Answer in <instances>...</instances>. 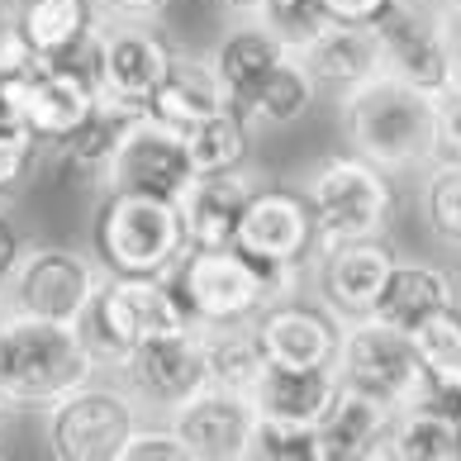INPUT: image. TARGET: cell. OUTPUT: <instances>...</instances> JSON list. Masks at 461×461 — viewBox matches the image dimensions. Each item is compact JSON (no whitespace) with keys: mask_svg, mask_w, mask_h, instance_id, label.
Instances as JSON below:
<instances>
[{"mask_svg":"<svg viewBox=\"0 0 461 461\" xmlns=\"http://www.w3.org/2000/svg\"><path fill=\"white\" fill-rule=\"evenodd\" d=\"M100 14H124V20H158L167 0H95Z\"/></svg>","mask_w":461,"mask_h":461,"instance_id":"ab89813d","label":"cell"},{"mask_svg":"<svg viewBox=\"0 0 461 461\" xmlns=\"http://www.w3.org/2000/svg\"><path fill=\"white\" fill-rule=\"evenodd\" d=\"M419 214L442 248L461 252V162L456 158H433L419 181Z\"/></svg>","mask_w":461,"mask_h":461,"instance_id":"1f68e13d","label":"cell"},{"mask_svg":"<svg viewBox=\"0 0 461 461\" xmlns=\"http://www.w3.org/2000/svg\"><path fill=\"white\" fill-rule=\"evenodd\" d=\"M304 204L314 219V252H323L381 233L395 210V191H390V172L366 162L362 152H333L304 181Z\"/></svg>","mask_w":461,"mask_h":461,"instance_id":"5b68a950","label":"cell"},{"mask_svg":"<svg viewBox=\"0 0 461 461\" xmlns=\"http://www.w3.org/2000/svg\"><path fill=\"white\" fill-rule=\"evenodd\" d=\"M181 210L167 195L105 191L91 219V258L105 276H172L185 258Z\"/></svg>","mask_w":461,"mask_h":461,"instance_id":"7a4b0ae2","label":"cell"},{"mask_svg":"<svg viewBox=\"0 0 461 461\" xmlns=\"http://www.w3.org/2000/svg\"><path fill=\"white\" fill-rule=\"evenodd\" d=\"M10 20L29 58L91 62V39L100 24L95 0H14Z\"/></svg>","mask_w":461,"mask_h":461,"instance_id":"ffe728a7","label":"cell"},{"mask_svg":"<svg viewBox=\"0 0 461 461\" xmlns=\"http://www.w3.org/2000/svg\"><path fill=\"white\" fill-rule=\"evenodd\" d=\"M438 158L461 162V81L438 95Z\"/></svg>","mask_w":461,"mask_h":461,"instance_id":"d590c367","label":"cell"},{"mask_svg":"<svg viewBox=\"0 0 461 461\" xmlns=\"http://www.w3.org/2000/svg\"><path fill=\"white\" fill-rule=\"evenodd\" d=\"M200 348H204L210 385L238 390V395H252V390H258L267 352H262V338H258L252 323H219V329H200Z\"/></svg>","mask_w":461,"mask_h":461,"instance_id":"4316f807","label":"cell"},{"mask_svg":"<svg viewBox=\"0 0 461 461\" xmlns=\"http://www.w3.org/2000/svg\"><path fill=\"white\" fill-rule=\"evenodd\" d=\"M191 176L195 172H191V158H185L181 133H172V129H162L158 119L139 114L124 129V139H119L100 191H148V195L176 200Z\"/></svg>","mask_w":461,"mask_h":461,"instance_id":"9a60e30c","label":"cell"},{"mask_svg":"<svg viewBox=\"0 0 461 461\" xmlns=\"http://www.w3.org/2000/svg\"><path fill=\"white\" fill-rule=\"evenodd\" d=\"M409 338H414L429 395L442 400V404H456L461 400V304L423 319Z\"/></svg>","mask_w":461,"mask_h":461,"instance_id":"f1b7e54d","label":"cell"},{"mask_svg":"<svg viewBox=\"0 0 461 461\" xmlns=\"http://www.w3.org/2000/svg\"><path fill=\"white\" fill-rule=\"evenodd\" d=\"M395 267V252L390 243L375 238H352V243H338V248H323L314 252V290H319V304L329 310L333 319H366L375 310V295Z\"/></svg>","mask_w":461,"mask_h":461,"instance_id":"2e32d148","label":"cell"},{"mask_svg":"<svg viewBox=\"0 0 461 461\" xmlns=\"http://www.w3.org/2000/svg\"><path fill=\"white\" fill-rule=\"evenodd\" d=\"M10 14H14V0H0V24H10Z\"/></svg>","mask_w":461,"mask_h":461,"instance_id":"7bdbcfd3","label":"cell"},{"mask_svg":"<svg viewBox=\"0 0 461 461\" xmlns=\"http://www.w3.org/2000/svg\"><path fill=\"white\" fill-rule=\"evenodd\" d=\"M338 366H262V381L252 390V404L267 419H290V423H319V414L338 395Z\"/></svg>","mask_w":461,"mask_h":461,"instance_id":"d4e9b609","label":"cell"},{"mask_svg":"<svg viewBox=\"0 0 461 461\" xmlns=\"http://www.w3.org/2000/svg\"><path fill=\"white\" fill-rule=\"evenodd\" d=\"M285 53H290V48L271 33V24H262V20H233V29H224V33H219V43L210 48L204 67H210V77H214L219 95H224V105L252 119V100H258L262 81L271 77V67H276Z\"/></svg>","mask_w":461,"mask_h":461,"instance_id":"ac0fdd59","label":"cell"},{"mask_svg":"<svg viewBox=\"0 0 461 461\" xmlns=\"http://www.w3.org/2000/svg\"><path fill=\"white\" fill-rule=\"evenodd\" d=\"M252 329L262 338L267 362L276 366H333L338 343H343V319H333L323 304H310L300 295L271 300L252 319Z\"/></svg>","mask_w":461,"mask_h":461,"instance_id":"e0dca14e","label":"cell"},{"mask_svg":"<svg viewBox=\"0 0 461 461\" xmlns=\"http://www.w3.org/2000/svg\"><path fill=\"white\" fill-rule=\"evenodd\" d=\"M20 258H24V233H20V224L5 214V204H0V290H5V281H10V271L20 267Z\"/></svg>","mask_w":461,"mask_h":461,"instance_id":"74e56055","label":"cell"},{"mask_svg":"<svg viewBox=\"0 0 461 461\" xmlns=\"http://www.w3.org/2000/svg\"><path fill=\"white\" fill-rule=\"evenodd\" d=\"M390 414L395 409H385L381 400H371L352 385H338L333 404L314 423L319 461H375L381 456V438L390 429Z\"/></svg>","mask_w":461,"mask_h":461,"instance_id":"7402d4cb","label":"cell"},{"mask_svg":"<svg viewBox=\"0 0 461 461\" xmlns=\"http://www.w3.org/2000/svg\"><path fill=\"white\" fill-rule=\"evenodd\" d=\"M214 10L224 14V20H262L267 0H214Z\"/></svg>","mask_w":461,"mask_h":461,"instance_id":"60d3db41","label":"cell"},{"mask_svg":"<svg viewBox=\"0 0 461 461\" xmlns=\"http://www.w3.org/2000/svg\"><path fill=\"white\" fill-rule=\"evenodd\" d=\"M248 456H258V461H319L314 423H290V419L258 414V429H252Z\"/></svg>","mask_w":461,"mask_h":461,"instance_id":"d6a6232c","label":"cell"},{"mask_svg":"<svg viewBox=\"0 0 461 461\" xmlns=\"http://www.w3.org/2000/svg\"><path fill=\"white\" fill-rule=\"evenodd\" d=\"M119 381L139 409H162L172 414L176 404H185L195 390L210 385V371H204V348H200V329L181 333H167V338H152V343H139L119 357Z\"/></svg>","mask_w":461,"mask_h":461,"instance_id":"4fadbf2b","label":"cell"},{"mask_svg":"<svg viewBox=\"0 0 461 461\" xmlns=\"http://www.w3.org/2000/svg\"><path fill=\"white\" fill-rule=\"evenodd\" d=\"M438 5H461V0H438Z\"/></svg>","mask_w":461,"mask_h":461,"instance_id":"bcb514c9","label":"cell"},{"mask_svg":"<svg viewBox=\"0 0 461 461\" xmlns=\"http://www.w3.org/2000/svg\"><path fill=\"white\" fill-rule=\"evenodd\" d=\"M95 357L81 343L77 323L58 319H33V314H10L0 329V390L20 409H48L77 385L95 375Z\"/></svg>","mask_w":461,"mask_h":461,"instance_id":"3957f363","label":"cell"},{"mask_svg":"<svg viewBox=\"0 0 461 461\" xmlns=\"http://www.w3.org/2000/svg\"><path fill=\"white\" fill-rule=\"evenodd\" d=\"M191 329V314L176 300L172 276H100L91 304L77 319L81 343L95 366H119V357L152 338Z\"/></svg>","mask_w":461,"mask_h":461,"instance_id":"277c9868","label":"cell"},{"mask_svg":"<svg viewBox=\"0 0 461 461\" xmlns=\"http://www.w3.org/2000/svg\"><path fill=\"white\" fill-rule=\"evenodd\" d=\"M176 43L152 20H124V14H100L91 39V81L105 100L148 105L152 91L176 72Z\"/></svg>","mask_w":461,"mask_h":461,"instance_id":"9c48e42d","label":"cell"},{"mask_svg":"<svg viewBox=\"0 0 461 461\" xmlns=\"http://www.w3.org/2000/svg\"><path fill=\"white\" fill-rule=\"evenodd\" d=\"M233 248L271 276L276 300L300 295L304 262L314 258V219H310V204H304V191H285V185L262 191L258 185L248 195L243 214H238Z\"/></svg>","mask_w":461,"mask_h":461,"instance_id":"52a82bcc","label":"cell"},{"mask_svg":"<svg viewBox=\"0 0 461 461\" xmlns=\"http://www.w3.org/2000/svg\"><path fill=\"white\" fill-rule=\"evenodd\" d=\"M167 423L185 442L191 461H248L258 404H252V395H238V390L204 385L185 404H176Z\"/></svg>","mask_w":461,"mask_h":461,"instance_id":"5bb4252c","label":"cell"},{"mask_svg":"<svg viewBox=\"0 0 461 461\" xmlns=\"http://www.w3.org/2000/svg\"><path fill=\"white\" fill-rule=\"evenodd\" d=\"M10 414H14V404L5 400V390H0V433H5V423H10Z\"/></svg>","mask_w":461,"mask_h":461,"instance_id":"b9f144b4","label":"cell"},{"mask_svg":"<svg viewBox=\"0 0 461 461\" xmlns=\"http://www.w3.org/2000/svg\"><path fill=\"white\" fill-rule=\"evenodd\" d=\"M319 100V86L310 81V72L300 67L295 53H285L276 67H271V77L262 81L258 100H252V124H271V129H290L300 124L310 105Z\"/></svg>","mask_w":461,"mask_h":461,"instance_id":"4dcf8cb0","label":"cell"},{"mask_svg":"<svg viewBox=\"0 0 461 461\" xmlns=\"http://www.w3.org/2000/svg\"><path fill=\"white\" fill-rule=\"evenodd\" d=\"M181 143H185V158H191V172H224V167H243L248 148H252V119L229 110V105H219L214 114L195 119V124L181 133Z\"/></svg>","mask_w":461,"mask_h":461,"instance_id":"f546056e","label":"cell"},{"mask_svg":"<svg viewBox=\"0 0 461 461\" xmlns=\"http://www.w3.org/2000/svg\"><path fill=\"white\" fill-rule=\"evenodd\" d=\"M438 29L452 62V81H461V5H438Z\"/></svg>","mask_w":461,"mask_h":461,"instance_id":"f35d334b","label":"cell"},{"mask_svg":"<svg viewBox=\"0 0 461 461\" xmlns=\"http://www.w3.org/2000/svg\"><path fill=\"white\" fill-rule=\"evenodd\" d=\"M0 119H5V114H0Z\"/></svg>","mask_w":461,"mask_h":461,"instance_id":"7dc6e473","label":"cell"},{"mask_svg":"<svg viewBox=\"0 0 461 461\" xmlns=\"http://www.w3.org/2000/svg\"><path fill=\"white\" fill-rule=\"evenodd\" d=\"M139 114H143L139 105H124V100H105V95H100V105L91 110V119L58 148L62 158H67V167H72V176L86 181V185H105L114 148H119L124 129H129Z\"/></svg>","mask_w":461,"mask_h":461,"instance_id":"484cf974","label":"cell"},{"mask_svg":"<svg viewBox=\"0 0 461 461\" xmlns=\"http://www.w3.org/2000/svg\"><path fill=\"white\" fill-rule=\"evenodd\" d=\"M452 414H456V429H461V400H456V404H452Z\"/></svg>","mask_w":461,"mask_h":461,"instance_id":"f6af8a7d","label":"cell"},{"mask_svg":"<svg viewBox=\"0 0 461 461\" xmlns=\"http://www.w3.org/2000/svg\"><path fill=\"white\" fill-rule=\"evenodd\" d=\"M338 381L362 390V395L381 400L385 409H409L429 395V381H423L414 338L390 329L381 319H352L343 323V343H338Z\"/></svg>","mask_w":461,"mask_h":461,"instance_id":"30bf717a","label":"cell"},{"mask_svg":"<svg viewBox=\"0 0 461 461\" xmlns=\"http://www.w3.org/2000/svg\"><path fill=\"white\" fill-rule=\"evenodd\" d=\"M219 105H224V95H219V86H214V77H210V67H204V58H200V62L181 58L176 72L167 77L158 91H152V100L143 105V114L158 119V124L172 129V133H185L195 119L214 114Z\"/></svg>","mask_w":461,"mask_h":461,"instance_id":"83f0119b","label":"cell"},{"mask_svg":"<svg viewBox=\"0 0 461 461\" xmlns=\"http://www.w3.org/2000/svg\"><path fill=\"white\" fill-rule=\"evenodd\" d=\"M258 191L248 176V167H224V172H195L185 181V191L176 195V210H181V224L191 248H219V243H233V229H238V214H243L248 195Z\"/></svg>","mask_w":461,"mask_h":461,"instance_id":"44dd1931","label":"cell"},{"mask_svg":"<svg viewBox=\"0 0 461 461\" xmlns=\"http://www.w3.org/2000/svg\"><path fill=\"white\" fill-rule=\"evenodd\" d=\"M385 456L390 461H461V429H456L452 404L419 400L409 409H395L375 461Z\"/></svg>","mask_w":461,"mask_h":461,"instance_id":"cb8c5ba5","label":"cell"},{"mask_svg":"<svg viewBox=\"0 0 461 461\" xmlns=\"http://www.w3.org/2000/svg\"><path fill=\"white\" fill-rule=\"evenodd\" d=\"M100 276L105 271L95 267L91 252H77L62 243H24V258L5 281V304L10 314L77 323L81 310L91 304Z\"/></svg>","mask_w":461,"mask_h":461,"instance_id":"8fae6325","label":"cell"},{"mask_svg":"<svg viewBox=\"0 0 461 461\" xmlns=\"http://www.w3.org/2000/svg\"><path fill=\"white\" fill-rule=\"evenodd\" d=\"M5 319H10V304H5V290H0V329H5Z\"/></svg>","mask_w":461,"mask_h":461,"instance_id":"ee69618b","label":"cell"},{"mask_svg":"<svg viewBox=\"0 0 461 461\" xmlns=\"http://www.w3.org/2000/svg\"><path fill=\"white\" fill-rule=\"evenodd\" d=\"M172 290L185 304L195 329H219V323H252L271 300V276L243 258L233 243L219 248H185V258L172 271Z\"/></svg>","mask_w":461,"mask_h":461,"instance_id":"8992f818","label":"cell"},{"mask_svg":"<svg viewBox=\"0 0 461 461\" xmlns=\"http://www.w3.org/2000/svg\"><path fill=\"white\" fill-rule=\"evenodd\" d=\"M119 461H191V452H185V442L176 438V429L167 423V429H133L124 452H119Z\"/></svg>","mask_w":461,"mask_h":461,"instance_id":"e575fe53","label":"cell"},{"mask_svg":"<svg viewBox=\"0 0 461 461\" xmlns=\"http://www.w3.org/2000/svg\"><path fill=\"white\" fill-rule=\"evenodd\" d=\"M390 0H314V10L323 20H343V24H371Z\"/></svg>","mask_w":461,"mask_h":461,"instance_id":"8d00e7d4","label":"cell"},{"mask_svg":"<svg viewBox=\"0 0 461 461\" xmlns=\"http://www.w3.org/2000/svg\"><path fill=\"white\" fill-rule=\"evenodd\" d=\"M343 133L381 172H423L438 158V95L375 72L343 100Z\"/></svg>","mask_w":461,"mask_h":461,"instance_id":"6da1fadb","label":"cell"},{"mask_svg":"<svg viewBox=\"0 0 461 461\" xmlns=\"http://www.w3.org/2000/svg\"><path fill=\"white\" fill-rule=\"evenodd\" d=\"M43 414V447L53 461H119L139 429V400L124 385H100L95 375Z\"/></svg>","mask_w":461,"mask_h":461,"instance_id":"ba28073f","label":"cell"},{"mask_svg":"<svg viewBox=\"0 0 461 461\" xmlns=\"http://www.w3.org/2000/svg\"><path fill=\"white\" fill-rule=\"evenodd\" d=\"M381 43V67L409 86L442 95L452 86V62L438 29V0H390L371 20Z\"/></svg>","mask_w":461,"mask_h":461,"instance_id":"7c38bea8","label":"cell"},{"mask_svg":"<svg viewBox=\"0 0 461 461\" xmlns=\"http://www.w3.org/2000/svg\"><path fill=\"white\" fill-rule=\"evenodd\" d=\"M39 158H43L39 133L24 129L20 119H0V204L14 200L29 185Z\"/></svg>","mask_w":461,"mask_h":461,"instance_id":"836d02e7","label":"cell"},{"mask_svg":"<svg viewBox=\"0 0 461 461\" xmlns=\"http://www.w3.org/2000/svg\"><path fill=\"white\" fill-rule=\"evenodd\" d=\"M300 67L310 72V81L319 91H329L343 100L348 91H357L362 81H371L381 67V43H375L371 24H343V20H323L310 39L295 48Z\"/></svg>","mask_w":461,"mask_h":461,"instance_id":"d6986e66","label":"cell"},{"mask_svg":"<svg viewBox=\"0 0 461 461\" xmlns=\"http://www.w3.org/2000/svg\"><path fill=\"white\" fill-rule=\"evenodd\" d=\"M452 304H461L456 281L442 267H433V262H395L385 285H381V295H375L371 319H381L400 333H414L423 319L452 310Z\"/></svg>","mask_w":461,"mask_h":461,"instance_id":"603a6c76","label":"cell"}]
</instances>
